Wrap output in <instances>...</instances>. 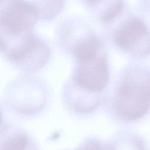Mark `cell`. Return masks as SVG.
Masks as SVG:
<instances>
[{"label": "cell", "instance_id": "obj_1", "mask_svg": "<svg viewBox=\"0 0 150 150\" xmlns=\"http://www.w3.org/2000/svg\"><path fill=\"white\" fill-rule=\"evenodd\" d=\"M110 110L118 121L131 124L150 112V67L132 64L118 74L110 98Z\"/></svg>", "mask_w": 150, "mask_h": 150}, {"label": "cell", "instance_id": "obj_2", "mask_svg": "<svg viewBox=\"0 0 150 150\" xmlns=\"http://www.w3.org/2000/svg\"><path fill=\"white\" fill-rule=\"evenodd\" d=\"M38 11L24 0H5L2 4L1 26L5 36H20L29 33L38 19Z\"/></svg>", "mask_w": 150, "mask_h": 150}, {"label": "cell", "instance_id": "obj_3", "mask_svg": "<svg viewBox=\"0 0 150 150\" xmlns=\"http://www.w3.org/2000/svg\"><path fill=\"white\" fill-rule=\"evenodd\" d=\"M114 41L130 56L142 59L150 55V32L145 23L138 18H131L114 32Z\"/></svg>", "mask_w": 150, "mask_h": 150}, {"label": "cell", "instance_id": "obj_4", "mask_svg": "<svg viewBox=\"0 0 150 150\" xmlns=\"http://www.w3.org/2000/svg\"><path fill=\"white\" fill-rule=\"evenodd\" d=\"M9 60L25 71L38 70L46 63L49 52L40 40L29 35L5 52Z\"/></svg>", "mask_w": 150, "mask_h": 150}, {"label": "cell", "instance_id": "obj_5", "mask_svg": "<svg viewBox=\"0 0 150 150\" xmlns=\"http://www.w3.org/2000/svg\"><path fill=\"white\" fill-rule=\"evenodd\" d=\"M0 150H38V148L28 133L5 125L1 131Z\"/></svg>", "mask_w": 150, "mask_h": 150}, {"label": "cell", "instance_id": "obj_6", "mask_svg": "<svg viewBox=\"0 0 150 150\" xmlns=\"http://www.w3.org/2000/svg\"><path fill=\"white\" fill-rule=\"evenodd\" d=\"M110 150H149L145 139L138 133L123 131L117 135L114 143L108 146Z\"/></svg>", "mask_w": 150, "mask_h": 150}, {"label": "cell", "instance_id": "obj_7", "mask_svg": "<svg viewBox=\"0 0 150 150\" xmlns=\"http://www.w3.org/2000/svg\"><path fill=\"white\" fill-rule=\"evenodd\" d=\"M74 150H110L109 147L105 146L96 139H88L81 143Z\"/></svg>", "mask_w": 150, "mask_h": 150}, {"label": "cell", "instance_id": "obj_8", "mask_svg": "<svg viewBox=\"0 0 150 150\" xmlns=\"http://www.w3.org/2000/svg\"><path fill=\"white\" fill-rule=\"evenodd\" d=\"M149 150H150V149H149Z\"/></svg>", "mask_w": 150, "mask_h": 150}]
</instances>
